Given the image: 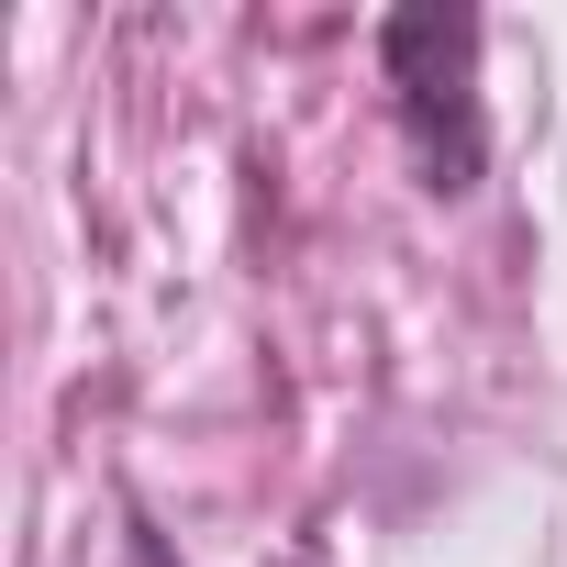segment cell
<instances>
[{
    "label": "cell",
    "mask_w": 567,
    "mask_h": 567,
    "mask_svg": "<svg viewBox=\"0 0 567 567\" xmlns=\"http://www.w3.org/2000/svg\"><path fill=\"white\" fill-rule=\"evenodd\" d=\"M123 567H178V556H167V534H156V523H134V534H123Z\"/></svg>",
    "instance_id": "obj_2"
},
{
    "label": "cell",
    "mask_w": 567,
    "mask_h": 567,
    "mask_svg": "<svg viewBox=\"0 0 567 567\" xmlns=\"http://www.w3.org/2000/svg\"><path fill=\"white\" fill-rule=\"evenodd\" d=\"M379 68H390L401 145H412L423 189L434 200L478 189V156H489V123H478V12H390L379 23Z\"/></svg>",
    "instance_id": "obj_1"
}]
</instances>
